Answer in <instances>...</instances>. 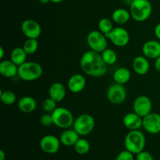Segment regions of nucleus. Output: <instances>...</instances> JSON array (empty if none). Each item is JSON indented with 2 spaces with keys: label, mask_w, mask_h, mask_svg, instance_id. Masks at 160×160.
<instances>
[{
  "label": "nucleus",
  "mask_w": 160,
  "mask_h": 160,
  "mask_svg": "<svg viewBox=\"0 0 160 160\" xmlns=\"http://www.w3.org/2000/svg\"><path fill=\"white\" fill-rule=\"evenodd\" d=\"M106 36L98 30L90 31L87 36V43L91 50L101 53L107 48L108 40Z\"/></svg>",
  "instance_id": "obj_7"
},
{
  "label": "nucleus",
  "mask_w": 160,
  "mask_h": 160,
  "mask_svg": "<svg viewBox=\"0 0 160 160\" xmlns=\"http://www.w3.org/2000/svg\"><path fill=\"white\" fill-rule=\"evenodd\" d=\"M48 94H49V97H51L58 103V102H61L64 100L66 94H67V89L63 84L59 83V82H56L50 86Z\"/></svg>",
  "instance_id": "obj_19"
},
{
  "label": "nucleus",
  "mask_w": 160,
  "mask_h": 160,
  "mask_svg": "<svg viewBox=\"0 0 160 160\" xmlns=\"http://www.w3.org/2000/svg\"><path fill=\"white\" fill-rule=\"evenodd\" d=\"M131 15L130 11L123 8L116 9L112 13V20L117 24L123 25L128 23L131 19Z\"/></svg>",
  "instance_id": "obj_22"
},
{
  "label": "nucleus",
  "mask_w": 160,
  "mask_h": 160,
  "mask_svg": "<svg viewBox=\"0 0 160 160\" xmlns=\"http://www.w3.org/2000/svg\"><path fill=\"white\" fill-rule=\"evenodd\" d=\"M63 1L64 0H50V2H52L53 3H60Z\"/></svg>",
  "instance_id": "obj_39"
},
{
  "label": "nucleus",
  "mask_w": 160,
  "mask_h": 160,
  "mask_svg": "<svg viewBox=\"0 0 160 160\" xmlns=\"http://www.w3.org/2000/svg\"><path fill=\"white\" fill-rule=\"evenodd\" d=\"M112 22H113L112 20H111L109 18H106V17L100 19L98 23V31H101L105 35H108L114 28Z\"/></svg>",
  "instance_id": "obj_27"
},
{
  "label": "nucleus",
  "mask_w": 160,
  "mask_h": 160,
  "mask_svg": "<svg viewBox=\"0 0 160 160\" xmlns=\"http://www.w3.org/2000/svg\"><path fill=\"white\" fill-rule=\"evenodd\" d=\"M131 78V71L124 67L117 68L113 73V80L116 83L124 85L130 81Z\"/></svg>",
  "instance_id": "obj_23"
},
{
  "label": "nucleus",
  "mask_w": 160,
  "mask_h": 160,
  "mask_svg": "<svg viewBox=\"0 0 160 160\" xmlns=\"http://www.w3.org/2000/svg\"><path fill=\"white\" fill-rule=\"evenodd\" d=\"M142 127L144 130L151 134H158L160 133V115L151 112L143 118Z\"/></svg>",
  "instance_id": "obj_13"
},
{
  "label": "nucleus",
  "mask_w": 160,
  "mask_h": 160,
  "mask_svg": "<svg viewBox=\"0 0 160 160\" xmlns=\"http://www.w3.org/2000/svg\"><path fill=\"white\" fill-rule=\"evenodd\" d=\"M146 144L145 136L141 130H130L124 139V146L126 150L134 155L144 151Z\"/></svg>",
  "instance_id": "obj_3"
},
{
  "label": "nucleus",
  "mask_w": 160,
  "mask_h": 160,
  "mask_svg": "<svg viewBox=\"0 0 160 160\" xmlns=\"http://www.w3.org/2000/svg\"><path fill=\"white\" fill-rule=\"evenodd\" d=\"M28 54L23 47H16L10 53V60L17 66H20L27 61Z\"/></svg>",
  "instance_id": "obj_24"
},
{
  "label": "nucleus",
  "mask_w": 160,
  "mask_h": 160,
  "mask_svg": "<svg viewBox=\"0 0 160 160\" xmlns=\"http://www.w3.org/2000/svg\"><path fill=\"white\" fill-rule=\"evenodd\" d=\"M80 66L84 73L95 78L104 76L107 72V65L103 61L101 53L91 50L82 55Z\"/></svg>",
  "instance_id": "obj_1"
},
{
  "label": "nucleus",
  "mask_w": 160,
  "mask_h": 160,
  "mask_svg": "<svg viewBox=\"0 0 160 160\" xmlns=\"http://www.w3.org/2000/svg\"><path fill=\"white\" fill-rule=\"evenodd\" d=\"M106 36L117 47L126 46L130 42L129 32L123 27H114L113 29Z\"/></svg>",
  "instance_id": "obj_9"
},
{
  "label": "nucleus",
  "mask_w": 160,
  "mask_h": 160,
  "mask_svg": "<svg viewBox=\"0 0 160 160\" xmlns=\"http://www.w3.org/2000/svg\"><path fill=\"white\" fill-rule=\"evenodd\" d=\"M137 160H153V156L150 152L146 151H142L136 155Z\"/></svg>",
  "instance_id": "obj_33"
},
{
  "label": "nucleus",
  "mask_w": 160,
  "mask_h": 160,
  "mask_svg": "<svg viewBox=\"0 0 160 160\" xmlns=\"http://www.w3.org/2000/svg\"><path fill=\"white\" fill-rule=\"evenodd\" d=\"M53 125L61 129H68L73 125L74 119L71 111L63 107H57L51 113Z\"/></svg>",
  "instance_id": "obj_5"
},
{
  "label": "nucleus",
  "mask_w": 160,
  "mask_h": 160,
  "mask_svg": "<svg viewBox=\"0 0 160 160\" xmlns=\"http://www.w3.org/2000/svg\"><path fill=\"white\" fill-rule=\"evenodd\" d=\"M43 74V68L38 63L34 61H26L19 66L17 76L21 80L31 82L37 80Z\"/></svg>",
  "instance_id": "obj_4"
},
{
  "label": "nucleus",
  "mask_w": 160,
  "mask_h": 160,
  "mask_svg": "<svg viewBox=\"0 0 160 160\" xmlns=\"http://www.w3.org/2000/svg\"><path fill=\"white\" fill-rule=\"evenodd\" d=\"M154 65L155 68H156L158 72H160V56H159V57H157L155 60Z\"/></svg>",
  "instance_id": "obj_35"
},
{
  "label": "nucleus",
  "mask_w": 160,
  "mask_h": 160,
  "mask_svg": "<svg viewBox=\"0 0 160 160\" xmlns=\"http://www.w3.org/2000/svg\"><path fill=\"white\" fill-rule=\"evenodd\" d=\"M152 102L151 99L145 95L138 96L135 98L133 103L134 112L142 118L145 117L152 112Z\"/></svg>",
  "instance_id": "obj_10"
},
{
  "label": "nucleus",
  "mask_w": 160,
  "mask_h": 160,
  "mask_svg": "<svg viewBox=\"0 0 160 160\" xmlns=\"http://www.w3.org/2000/svg\"><path fill=\"white\" fill-rule=\"evenodd\" d=\"M134 154L128 150H123L117 155L116 160H134Z\"/></svg>",
  "instance_id": "obj_32"
},
{
  "label": "nucleus",
  "mask_w": 160,
  "mask_h": 160,
  "mask_svg": "<svg viewBox=\"0 0 160 160\" xmlns=\"http://www.w3.org/2000/svg\"><path fill=\"white\" fill-rule=\"evenodd\" d=\"M80 139V135L75 130L66 129L59 136L61 144L67 147L74 146L75 144Z\"/></svg>",
  "instance_id": "obj_20"
},
{
  "label": "nucleus",
  "mask_w": 160,
  "mask_h": 160,
  "mask_svg": "<svg viewBox=\"0 0 160 160\" xmlns=\"http://www.w3.org/2000/svg\"><path fill=\"white\" fill-rule=\"evenodd\" d=\"M130 13L133 20L144 22L151 17L152 6L148 0H132L130 4Z\"/></svg>",
  "instance_id": "obj_2"
},
{
  "label": "nucleus",
  "mask_w": 160,
  "mask_h": 160,
  "mask_svg": "<svg viewBox=\"0 0 160 160\" xmlns=\"http://www.w3.org/2000/svg\"><path fill=\"white\" fill-rule=\"evenodd\" d=\"M21 31L27 39H38L42 33V27L38 22L31 19H27L21 24Z\"/></svg>",
  "instance_id": "obj_11"
},
{
  "label": "nucleus",
  "mask_w": 160,
  "mask_h": 160,
  "mask_svg": "<svg viewBox=\"0 0 160 160\" xmlns=\"http://www.w3.org/2000/svg\"><path fill=\"white\" fill-rule=\"evenodd\" d=\"M1 101L6 105H12L17 100V96L12 90H1L0 93Z\"/></svg>",
  "instance_id": "obj_29"
},
{
  "label": "nucleus",
  "mask_w": 160,
  "mask_h": 160,
  "mask_svg": "<svg viewBox=\"0 0 160 160\" xmlns=\"http://www.w3.org/2000/svg\"><path fill=\"white\" fill-rule=\"evenodd\" d=\"M86 78L81 74H73L69 78L67 86L73 93H79L85 88Z\"/></svg>",
  "instance_id": "obj_14"
},
{
  "label": "nucleus",
  "mask_w": 160,
  "mask_h": 160,
  "mask_svg": "<svg viewBox=\"0 0 160 160\" xmlns=\"http://www.w3.org/2000/svg\"><path fill=\"white\" fill-rule=\"evenodd\" d=\"M56 104H57V102L56 100L52 99L51 97H48V98L45 99L43 101V103H42V108H43V110L46 113H50L51 114L57 108Z\"/></svg>",
  "instance_id": "obj_30"
},
{
  "label": "nucleus",
  "mask_w": 160,
  "mask_h": 160,
  "mask_svg": "<svg viewBox=\"0 0 160 160\" xmlns=\"http://www.w3.org/2000/svg\"><path fill=\"white\" fill-rule=\"evenodd\" d=\"M73 125V130H76L80 136H87L95 129V121L91 115L82 114L76 118Z\"/></svg>",
  "instance_id": "obj_6"
},
{
  "label": "nucleus",
  "mask_w": 160,
  "mask_h": 160,
  "mask_svg": "<svg viewBox=\"0 0 160 160\" xmlns=\"http://www.w3.org/2000/svg\"><path fill=\"white\" fill-rule=\"evenodd\" d=\"M40 122L43 126H50L53 125V120L50 113H45L40 118Z\"/></svg>",
  "instance_id": "obj_31"
},
{
  "label": "nucleus",
  "mask_w": 160,
  "mask_h": 160,
  "mask_svg": "<svg viewBox=\"0 0 160 160\" xmlns=\"http://www.w3.org/2000/svg\"><path fill=\"white\" fill-rule=\"evenodd\" d=\"M143 118L139 116L135 112H129L123 118V123L126 128L130 130H139L142 127Z\"/></svg>",
  "instance_id": "obj_16"
},
{
  "label": "nucleus",
  "mask_w": 160,
  "mask_h": 160,
  "mask_svg": "<svg viewBox=\"0 0 160 160\" xmlns=\"http://www.w3.org/2000/svg\"><path fill=\"white\" fill-rule=\"evenodd\" d=\"M0 160H6V154L3 150L0 151Z\"/></svg>",
  "instance_id": "obj_36"
},
{
  "label": "nucleus",
  "mask_w": 160,
  "mask_h": 160,
  "mask_svg": "<svg viewBox=\"0 0 160 160\" xmlns=\"http://www.w3.org/2000/svg\"><path fill=\"white\" fill-rule=\"evenodd\" d=\"M17 106L23 113L29 114L36 109L37 102L34 97H30V96H24L20 98L17 103Z\"/></svg>",
  "instance_id": "obj_21"
},
{
  "label": "nucleus",
  "mask_w": 160,
  "mask_h": 160,
  "mask_svg": "<svg viewBox=\"0 0 160 160\" xmlns=\"http://www.w3.org/2000/svg\"><path fill=\"white\" fill-rule=\"evenodd\" d=\"M19 67L9 60H2L0 62V74L5 78H13L18 74Z\"/></svg>",
  "instance_id": "obj_18"
},
{
  "label": "nucleus",
  "mask_w": 160,
  "mask_h": 160,
  "mask_svg": "<svg viewBox=\"0 0 160 160\" xmlns=\"http://www.w3.org/2000/svg\"><path fill=\"white\" fill-rule=\"evenodd\" d=\"M154 34L156 37L159 40H160V23L156 24V26L154 28Z\"/></svg>",
  "instance_id": "obj_34"
},
{
  "label": "nucleus",
  "mask_w": 160,
  "mask_h": 160,
  "mask_svg": "<svg viewBox=\"0 0 160 160\" xmlns=\"http://www.w3.org/2000/svg\"><path fill=\"white\" fill-rule=\"evenodd\" d=\"M0 51H1V53H0V59L2 60L3 56H4V49H3V47H0Z\"/></svg>",
  "instance_id": "obj_37"
},
{
  "label": "nucleus",
  "mask_w": 160,
  "mask_h": 160,
  "mask_svg": "<svg viewBox=\"0 0 160 160\" xmlns=\"http://www.w3.org/2000/svg\"><path fill=\"white\" fill-rule=\"evenodd\" d=\"M127 89L124 85L114 83L109 86L106 92L108 100L113 104H121L127 99Z\"/></svg>",
  "instance_id": "obj_8"
},
{
  "label": "nucleus",
  "mask_w": 160,
  "mask_h": 160,
  "mask_svg": "<svg viewBox=\"0 0 160 160\" xmlns=\"http://www.w3.org/2000/svg\"><path fill=\"white\" fill-rule=\"evenodd\" d=\"M73 147H74V150L77 153L83 155L88 153L91 146L88 140L84 139V138H80Z\"/></svg>",
  "instance_id": "obj_26"
},
{
  "label": "nucleus",
  "mask_w": 160,
  "mask_h": 160,
  "mask_svg": "<svg viewBox=\"0 0 160 160\" xmlns=\"http://www.w3.org/2000/svg\"><path fill=\"white\" fill-rule=\"evenodd\" d=\"M60 140L55 135L47 134L42 136L40 141V147L47 154H55L60 147Z\"/></svg>",
  "instance_id": "obj_12"
},
{
  "label": "nucleus",
  "mask_w": 160,
  "mask_h": 160,
  "mask_svg": "<svg viewBox=\"0 0 160 160\" xmlns=\"http://www.w3.org/2000/svg\"><path fill=\"white\" fill-rule=\"evenodd\" d=\"M133 70L138 75H145L149 72L150 64L148 58L145 56H138L133 60Z\"/></svg>",
  "instance_id": "obj_17"
},
{
  "label": "nucleus",
  "mask_w": 160,
  "mask_h": 160,
  "mask_svg": "<svg viewBox=\"0 0 160 160\" xmlns=\"http://www.w3.org/2000/svg\"><path fill=\"white\" fill-rule=\"evenodd\" d=\"M39 2H40L41 4L45 5V4H47V3H49L50 0H39Z\"/></svg>",
  "instance_id": "obj_38"
},
{
  "label": "nucleus",
  "mask_w": 160,
  "mask_h": 160,
  "mask_svg": "<svg viewBox=\"0 0 160 160\" xmlns=\"http://www.w3.org/2000/svg\"><path fill=\"white\" fill-rule=\"evenodd\" d=\"M102 58L106 65H112L117 61V54L113 50L106 48L101 53Z\"/></svg>",
  "instance_id": "obj_25"
},
{
  "label": "nucleus",
  "mask_w": 160,
  "mask_h": 160,
  "mask_svg": "<svg viewBox=\"0 0 160 160\" xmlns=\"http://www.w3.org/2000/svg\"><path fill=\"white\" fill-rule=\"evenodd\" d=\"M142 53L149 59H155L160 56V42L157 40H148L142 46Z\"/></svg>",
  "instance_id": "obj_15"
},
{
  "label": "nucleus",
  "mask_w": 160,
  "mask_h": 160,
  "mask_svg": "<svg viewBox=\"0 0 160 160\" xmlns=\"http://www.w3.org/2000/svg\"><path fill=\"white\" fill-rule=\"evenodd\" d=\"M23 49L28 55H32L37 52L38 48V41L34 39H27L23 42Z\"/></svg>",
  "instance_id": "obj_28"
}]
</instances>
